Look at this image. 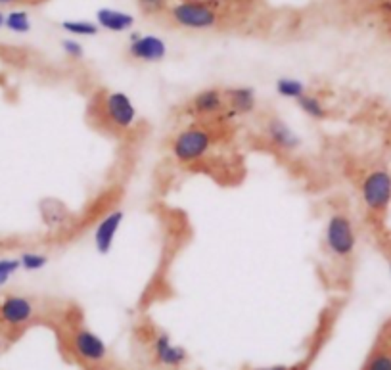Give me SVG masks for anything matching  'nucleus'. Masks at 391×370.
<instances>
[{
    "label": "nucleus",
    "instance_id": "1",
    "mask_svg": "<svg viewBox=\"0 0 391 370\" xmlns=\"http://www.w3.org/2000/svg\"><path fill=\"white\" fill-rule=\"evenodd\" d=\"M213 148V133L201 125H190L178 131L171 141V156L180 165H196L204 162Z\"/></svg>",
    "mask_w": 391,
    "mask_h": 370
},
{
    "label": "nucleus",
    "instance_id": "2",
    "mask_svg": "<svg viewBox=\"0 0 391 370\" xmlns=\"http://www.w3.org/2000/svg\"><path fill=\"white\" fill-rule=\"evenodd\" d=\"M325 246L336 259H351L357 250V232L346 213H332L325 225Z\"/></svg>",
    "mask_w": 391,
    "mask_h": 370
},
{
    "label": "nucleus",
    "instance_id": "3",
    "mask_svg": "<svg viewBox=\"0 0 391 370\" xmlns=\"http://www.w3.org/2000/svg\"><path fill=\"white\" fill-rule=\"evenodd\" d=\"M100 113L104 121L119 133L131 131L138 123V110L129 94L111 90L100 98Z\"/></svg>",
    "mask_w": 391,
    "mask_h": 370
},
{
    "label": "nucleus",
    "instance_id": "4",
    "mask_svg": "<svg viewBox=\"0 0 391 370\" xmlns=\"http://www.w3.org/2000/svg\"><path fill=\"white\" fill-rule=\"evenodd\" d=\"M361 200L370 213L382 215L391 206V171L376 167L361 180Z\"/></svg>",
    "mask_w": 391,
    "mask_h": 370
},
{
    "label": "nucleus",
    "instance_id": "5",
    "mask_svg": "<svg viewBox=\"0 0 391 370\" xmlns=\"http://www.w3.org/2000/svg\"><path fill=\"white\" fill-rule=\"evenodd\" d=\"M169 15L178 27L194 31L211 29L219 23V12L204 0H183L171 6Z\"/></svg>",
    "mask_w": 391,
    "mask_h": 370
},
{
    "label": "nucleus",
    "instance_id": "6",
    "mask_svg": "<svg viewBox=\"0 0 391 370\" xmlns=\"http://www.w3.org/2000/svg\"><path fill=\"white\" fill-rule=\"evenodd\" d=\"M37 317L35 299L25 294H6L0 297V325L8 330H20Z\"/></svg>",
    "mask_w": 391,
    "mask_h": 370
},
{
    "label": "nucleus",
    "instance_id": "7",
    "mask_svg": "<svg viewBox=\"0 0 391 370\" xmlns=\"http://www.w3.org/2000/svg\"><path fill=\"white\" fill-rule=\"evenodd\" d=\"M129 56L144 64H159L167 58V43L157 35H142L134 31L129 35Z\"/></svg>",
    "mask_w": 391,
    "mask_h": 370
},
{
    "label": "nucleus",
    "instance_id": "8",
    "mask_svg": "<svg viewBox=\"0 0 391 370\" xmlns=\"http://www.w3.org/2000/svg\"><path fill=\"white\" fill-rule=\"evenodd\" d=\"M71 348L77 355L81 357L87 363H102L108 357V346L106 341L92 332L90 328H77L71 336Z\"/></svg>",
    "mask_w": 391,
    "mask_h": 370
},
{
    "label": "nucleus",
    "instance_id": "9",
    "mask_svg": "<svg viewBox=\"0 0 391 370\" xmlns=\"http://www.w3.org/2000/svg\"><path fill=\"white\" fill-rule=\"evenodd\" d=\"M125 221V211L123 209H111L110 213H106L98 221L94 234H92V242L94 248L100 255H108L115 246V238H118L119 230L123 227Z\"/></svg>",
    "mask_w": 391,
    "mask_h": 370
},
{
    "label": "nucleus",
    "instance_id": "10",
    "mask_svg": "<svg viewBox=\"0 0 391 370\" xmlns=\"http://www.w3.org/2000/svg\"><path fill=\"white\" fill-rule=\"evenodd\" d=\"M225 97V113L221 119H236L240 115H250L257 108V94L251 87H229L222 89Z\"/></svg>",
    "mask_w": 391,
    "mask_h": 370
},
{
    "label": "nucleus",
    "instance_id": "11",
    "mask_svg": "<svg viewBox=\"0 0 391 370\" xmlns=\"http://www.w3.org/2000/svg\"><path fill=\"white\" fill-rule=\"evenodd\" d=\"M186 110L192 118L209 119V118H221L225 113V97L222 89L211 87L196 92L190 102L186 104Z\"/></svg>",
    "mask_w": 391,
    "mask_h": 370
},
{
    "label": "nucleus",
    "instance_id": "12",
    "mask_svg": "<svg viewBox=\"0 0 391 370\" xmlns=\"http://www.w3.org/2000/svg\"><path fill=\"white\" fill-rule=\"evenodd\" d=\"M265 136L274 148L282 150V152H295V150L301 148L303 144L301 136L280 118L266 119Z\"/></svg>",
    "mask_w": 391,
    "mask_h": 370
},
{
    "label": "nucleus",
    "instance_id": "13",
    "mask_svg": "<svg viewBox=\"0 0 391 370\" xmlns=\"http://www.w3.org/2000/svg\"><path fill=\"white\" fill-rule=\"evenodd\" d=\"M152 353H154L155 363L167 367V369H177L180 364H185L188 359L186 349L183 346L173 343L167 332H159L155 336L154 343H152Z\"/></svg>",
    "mask_w": 391,
    "mask_h": 370
},
{
    "label": "nucleus",
    "instance_id": "14",
    "mask_svg": "<svg viewBox=\"0 0 391 370\" xmlns=\"http://www.w3.org/2000/svg\"><path fill=\"white\" fill-rule=\"evenodd\" d=\"M98 27L110 33H125L134 27V15L118 8H100L97 12Z\"/></svg>",
    "mask_w": 391,
    "mask_h": 370
},
{
    "label": "nucleus",
    "instance_id": "15",
    "mask_svg": "<svg viewBox=\"0 0 391 370\" xmlns=\"http://www.w3.org/2000/svg\"><path fill=\"white\" fill-rule=\"evenodd\" d=\"M274 90L280 98L297 102L303 94H307V85L299 79H295V77H280L274 83Z\"/></svg>",
    "mask_w": 391,
    "mask_h": 370
},
{
    "label": "nucleus",
    "instance_id": "16",
    "mask_svg": "<svg viewBox=\"0 0 391 370\" xmlns=\"http://www.w3.org/2000/svg\"><path fill=\"white\" fill-rule=\"evenodd\" d=\"M297 106H299V110L309 119L325 121V119L328 118V110H326L325 102L318 97H315V94H311V92L303 94V97L297 100Z\"/></svg>",
    "mask_w": 391,
    "mask_h": 370
},
{
    "label": "nucleus",
    "instance_id": "17",
    "mask_svg": "<svg viewBox=\"0 0 391 370\" xmlns=\"http://www.w3.org/2000/svg\"><path fill=\"white\" fill-rule=\"evenodd\" d=\"M17 259L22 263V271H27V273H38V271H43L50 263L48 253L35 252V250L22 252L17 255Z\"/></svg>",
    "mask_w": 391,
    "mask_h": 370
},
{
    "label": "nucleus",
    "instance_id": "18",
    "mask_svg": "<svg viewBox=\"0 0 391 370\" xmlns=\"http://www.w3.org/2000/svg\"><path fill=\"white\" fill-rule=\"evenodd\" d=\"M4 27L15 35H27L31 31V17L25 10H10L4 20Z\"/></svg>",
    "mask_w": 391,
    "mask_h": 370
},
{
    "label": "nucleus",
    "instance_id": "19",
    "mask_svg": "<svg viewBox=\"0 0 391 370\" xmlns=\"http://www.w3.org/2000/svg\"><path fill=\"white\" fill-rule=\"evenodd\" d=\"M62 29L73 35V37H94L98 35V23L87 22V20H66L62 22Z\"/></svg>",
    "mask_w": 391,
    "mask_h": 370
},
{
    "label": "nucleus",
    "instance_id": "20",
    "mask_svg": "<svg viewBox=\"0 0 391 370\" xmlns=\"http://www.w3.org/2000/svg\"><path fill=\"white\" fill-rule=\"evenodd\" d=\"M20 271H22V263L17 257H0V288L8 286Z\"/></svg>",
    "mask_w": 391,
    "mask_h": 370
},
{
    "label": "nucleus",
    "instance_id": "21",
    "mask_svg": "<svg viewBox=\"0 0 391 370\" xmlns=\"http://www.w3.org/2000/svg\"><path fill=\"white\" fill-rule=\"evenodd\" d=\"M362 370H391V351H384V349L374 351L367 359Z\"/></svg>",
    "mask_w": 391,
    "mask_h": 370
},
{
    "label": "nucleus",
    "instance_id": "22",
    "mask_svg": "<svg viewBox=\"0 0 391 370\" xmlns=\"http://www.w3.org/2000/svg\"><path fill=\"white\" fill-rule=\"evenodd\" d=\"M62 50H64V54H66L67 58L71 59H83V56H85V48H83L81 43L73 37L62 41Z\"/></svg>",
    "mask_w": 391,
    "mask_h": 370
},
{
    "label": "nucleus",
    "instance_id": "23",
    "mask_svg": "<svg viewBox=\"0 0 391 370\" xmlns=\"http://www.w3.org/2000/svg\"><path fill=\"white\" fill-rule=\"evenodd\" d=\"M138 4L146 14H157L165 8V0H138Z\"/></svg>",
    "mask_w": 391,
    "mask_h": 370
},
{
    "label": "nucleus",
    "instance_id": "24",
    "mask_svg": "<svg viewBox=\"0 0 391 370\" xmlns=\"http://www.w3.org/2000/svg\"><path fill=\"white\" fill-rule=\"evenodd\" d=\"M251 370H295L294 367H286V364H274V367H263V369H251Z\"/></svg>",
    "mask_w": 391,
    "mask_h": 370
},
{
    "label": "nucleus",
    "instance_id": "25",
    "mask_svg": "<svg viewBox=\"0 0 391 370\" xmlns=\"http://www.w3.org/2000/svg\"><path fill=\"white\" fill-rule=\"evenodd\" d=\"M20 0H0V6H10V4H15Z\"/></svg>",
    "mask_w": 391,
    "mask_h": 370
},
{
    "label": "nucleus",
    "instance_id": "26",
    "mask_svg": "<svg viewBox=\"0 0 391 370\" xmlns=\"http://www.w3.org/2000/svg\"><path fill=\"white\" fill-rule=\"evenodd\" d=\"M4 20H6V14H4V12L0 10V29L4 27Z\"/></svg>",
    "mask_w": 391,
    "mask_h": 370
},
{
    "label": "nucleus",
    "instance_id": "27",
    "mask_svg": "<svg viewBox=\"0 0 391 370\" xmlns=\"http://www.w3.org/2000/svg\"><path fill=\"white\" fill-rule=\"evenodd\" d=\"M390 274H391V261H390Z\"/></svg>",
    "mask_w": 391,
    "mask_h": 370
}]
</instances>
